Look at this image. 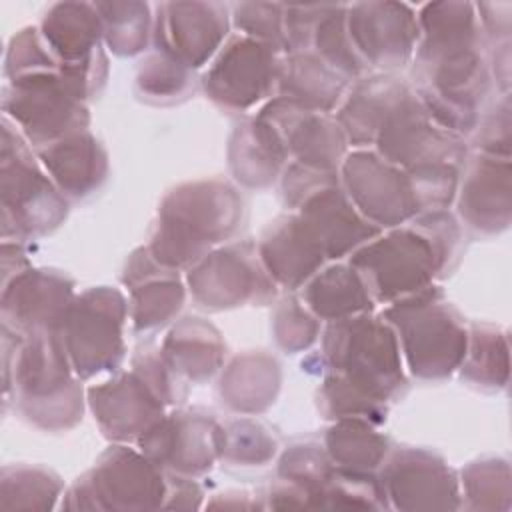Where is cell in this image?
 Instances as JSON below:
<instances>
[{"instance_id":"6da1fadb","label":"cell","mask_w":512,"mask_h":512,"mask_svg":"<svg viewBox=\"0 0 512 512\" xmlns=\"http://www.w3.org/2000/svg\"><path fill=\"white\" fill-rule=\"evenodd\" d=\"M410 222L368 240L350 256V266L378 302L392 304L428 288L454 254L460 234L450 214L434 210Z\"/></svg>"},{"instance_id":"7a4b0ae2","label":"cell","mask_w":512,"mask_h":512,"mask_svg":"<svg viewBox=\"0 0 512 512\" xmlns=\"http://www.w3.org/2000/svg\"><path fill=\"white\" fill-rule=\"evenodd\" d=\"M242 218V198L220 180L188 182L168 192L146 250L172 270L194 266L228 240Z\"/></svg>"},{"instance_id":"3957f363","label":"cell","mask_w":512,"mask_h":512,"mask_svg":"<svg viewBox=\"0 0 512 512\" xmlns=\"http://www.w3.org/2000/svg\"><path fill=\"white\" fill-rule=\"evenodd\" d=\"M4 376L22 414L44 430H66L82 418V386L58 330L20 334L14 342V362L4 360Z\"/></svg>"},{"instance_id":"277c9868","label":"cell","mask_w":512,"mask_h":512,"mask_svg":"<svg viewBox=\"0 0 512 512\" xmlns=\"http://www.w3.org/2000/svg\"><path fill=\"white\" fill-rule=\"evenodd\" d=\"M382 318L396 332L408 370L424 380H440L460 368L468 330L460 314L436 286L392 302Z\"/></svg>"},{"instance_id":"5b68a950","label":"cell","mask_w":512,"mask_h":512,"mask_svg":"<svg viewBox=\"0 0 512 512\" xmlns=\"http://www.w3.org/2000/svg\"><path fill=\"white\" fill-rule=\"evenodd\" d=\"M322 356L332 374L378 402L386 404L406 384L396 332L370 312L330 322Z\"/></svg>"},{"instance_id":"8992f818","label":"cell","mask_w":512,"mask_h":512,"mask_svg":"<svg viewBox=\"0 0 512 512\" xmlns=\"http://www.w3.org/2000/svg\"><path fill=\"white\" fill-rule=\"evenodd\" d=\"M0 200H2V236L16 238L40 236L54 230L68 214V204L58 186L48 178L26 138L2 120V156H0Z\"/></svg>"},{"instance_id":"52a82bcc","label":"cell","mask_w":512,"mask_h":512,"mask_svg":"<svg viewBox=\"0 0 512 512\" xmlns=\"http://www.w3.org/2000/svg\"><path fill=\"white\" fill-rule=\"evenodd\" d=\"M286 204L320 242L326 258H342L380 234L354 208L346 196L338 172L316 170L292 162L282 178Z\"/></svg>"},{"instance_id":"ba28073f","label":"cell","mask_w":512,"mask_h":512,"mask_svg":"<svg viewBox=\"0 0 512 512\" xmlns=\"http://www.w3.org/2000/svg\"><path fill=\"white\" fill-rule=\"evenodd\" d=\"M2 108L36 150L86 130L90 122L86 100L60 66L8 78Z\"/></svg>"},{"instance_id":"9c48e42d","label":"cell","mask_w":512,"mask_h":512,"mask_svg":"<svg viewBox=\"0 0 512 512\" xmlns=\"http://www.w3.org/2000/svg\"><path fill=\"white\" fill-rule=\"evenodd\" d=\"M168 482L162 468L128 446L108 448L92 470L68 490L64 508L148 510L164 508Z\"/></svg>"},{"instance_id":"30bf717a","label":"cell","mask_w":512,"mask_h":512,"mask_svg":"<svg viewBox=\"0 0 512 512\" xmlns=\"http://www.w3.org/2000/svg\"><path fill=\"white\" fill-rule=\"evenodd\" d=\"M128 302L122 292L98 286L76 296L60 326L70 364L80 380L116 370L124 358Z\"/></svg>"},{"instance_id":"8fae6325","label":"cell","mask_w":512,"mask_h":512,"mask_svg":"<svg viewBox=\"0 0 512 512\" xmlns=\"http://www.w3.org/2000/svg\"><path fill=\"white\" fill-rule=\"evenodd\" d=\"M342 188L376 228H398L422 214L410 176L378 152L356 150L340 164Z\"/></svg>"},{"instance_id":"7c38bea8","label":"cell","mask_w":512,"mask_h":512,"mask_svg":"<svg viewBox=\"0 0 512 512\" xmlns=\"http://www.w3.org/2000/svg\"><path fill=\"white\" fill-rule=\"evenodd\" d=\"M186 280L192 298L210 310L236 308L248 302L266 304L276 296V282L264 270L252 242L208 252L190 268Z\"/></svg>"},{"instance_id":"4fadbf2b","label":"cell","mask_w":512,"mask_h":512,"mask_svg":"<svg viewBox=\"0 0 512 512\" xmlns=\"http://www.w3.org/2000/svg\"><path fill=\"white\" fill-rule=\"evenodd\" d=\"M278 52L250 36L236 34L218 50L202 76L206 94L220 106L248 110L276 88Z\"/></svg>"},{"instance_id":"5bb4252c","label":"cell","mask_w":512,"mask_h":512,"mask_svg":"<svg viewBox=\"0 0 512 512\" xmlns=\"http://www.w3.org/2000/svg\"><path fill=\"white\" fill-rule=\"evenodd\" d=\"M140 450L162 470L194 476L212 468L224 450V426L210 414L180 410L162 416L138 440Z\"/></svg>"},{"instance_id":"9a60e30c","label":"cell","mask_w":512,"mask_h":512,"mask_svg":"<svg viewBox=\"0 0 512 512\" xmlns=\"http://www.w3.org/2000/svg\"><path fill=\"white\" fill-rule=\"evenodd\" d=\"M350 42L364 62L384 72L410 62L420 40L416 12L402 2H358L346 6Z\"/></svg>"},{"instance_id":"2e32d148","label":"cell","mask_w":512,"mask_h":512,"mask_svg":"<svg viewBox=\"0 0 512 512\" xmlns=\"http://www.w3.org/2000/svg\"><path fill=\"white\" fill-rule=\"evenodd\" d=\"M228 18V8L220 2H162L154 16L156 50L196 70L222 48Z\"/></svg>"},{"instance_id":"e0dca14e","label":"cell","mask_w":512,"mask_h":512,"mask_svg":"<svg viewBox=\"0 0 512 512\" xmlns=\"http://www.w3.org/2000/svg\"><path fill=\"white\" fill-rule=\"evenodd\" d=\"M256 116L278 132L288 158L292 156L298 164L338 172L346 158V134L326 112H316L290 98L276 96L270 98Z\"/></svg>"},{"instance_id":"ac0fdd59","label":"cell","mask_w":512,"mask_h":512,"mask_svg":"<svg viewBox=\"0 0 512 512\" xmlns=\"http://www.w3.org/2000/svg\"><path fill=\"white\" fill-rule=\"evenodd\" d=\"M90 410L102 434L116 442L138 440L162 416L166 400L152 380L132 364V370L88 390Z\"/></svg>"},{"instance_id":"d6986e66","label":"cell","mask_w":512,"mask_h":512,"mask_svg":"<svg viewBox=\"0 0 512 512\" xmlns=\"http://www.w3.org/2000/svg\"><path fill=\"white\" fill-rule=\"evenodd\" d=\"M384 494L400 510H454L460 506L458 478L448 464L422 448H400L384 464Z\"/></svg>"},{"instance_id":"ffe728a7","label":"cell","mask_w":512,"mask_h":512,"mask_svg":"<svg viewBox=\"0 0 512 512\" xmlns=\"http://www.w3.org/2000/svg\"><path fill=\"white\" fill-rule=\"evenodd\" d=\"M74 298V282L66 274L26 268L4 282V326L22 336L38 330H60Z\"/></svg>"},{"instance_id":"44dd1931","label":"cell","mask_w":512,"mask_h":512,"mask_svg":"<svg viewBox=\"0 0 512 512\" xmlns=\"http://www.w3.org/2000/svg\"><path fill=\"white\" fill-rule=\"evenodd\" d=\"M510 158L476 154L464 172L458 192V214L478 232L498 234L508 228L512 214Z\"/></svg>"},{"instance_id":"7402d4cb","label":"cell","mask_w":512,"mask_h":512,"mask_svg":"<svg viewBox=\"0 0 512 512\" xmlns=\"http://www.w3.org/2000/svg\"><path fill=\"white\" fill-rule=\"evenodd\" d=\"M256 250L268 276L288 290L302 288L326 260L320 242L298 214L270 222Z\"/></svg>"},{"instance_id":"603a6c76","label":"cell","mask_w":512,"mask_h":512,"mask_svg":"<svg viewBox=\"0 0 512 512\" xmlns=\"http://www.w3.org/2000/svg\"><path fill=\"white\" fill-rule=\"evenodd\" d=\"M124 284L130 290L128 312L138 332L168 324L184 304V286L176 270L158 264L146 248L132 252Z\"/></svg>"},{"instance_id":"cb8c5ba5","label":"cell","mask_w":512,"mask_h":512,"mask_svg":"<svg viewBox=\"0 0 512 512\" xmlns=\"http://www.w3.org/2000/svg\"><path fill=\"white\" fill-rule=\"evenodd\" d=\"M58 190L72 198L94 192L108 174V156L100 142L80 130L36 150Z\"/></svg>"},{"instance_id":"d4e9b609","label":"cell","mask_w":512,"mask_h":512,"mask_svg":"<svg viewBox=\"0 0 512 512\" xmlns=\"http://www.w3.org/2000/svg\"><path fill=\"white\" fill-rule=\"evenodd\" d=\"M40 36L60 64L86 62L102 52V20L94 4H52L40 24Z\"/></svg>"},{"instance_id":"484cf974","label":"cell","mask_w":512,"mask_h":512,"mask_svg":"<svg viewBox=\"0 0 512 512\" xmlns=\"http://www.w3.org/2000/svg\"><path fill=\"white\" fill-rule=\"evenodd\" d=\"M408 90L410 86L392 74L358 80L336 114V122L344 130L346 140L354 146L374 144L378 128Z\"/></svg>"},{"instance_id":"4316f807","label":"cell","mask_w":512,"mask_h":512,"mask_svg":"<svg viewBox=\"0 0 512 512\" xmlns=\"http://www.w3.org/2000/svg\"><path fill=\"white\" fill-rule=\"evenodd\" d=\"M348 78L314 52H290L278 64V96L310 110L330 112L340 102Z\"/></svg>"},{"instance_id":"83f0119b","label":"cell","mask_w":512,"mask_h":512,"mask_svg":"<svg viewBox=\"0 0 512 512\" xmlns=\"http://www.w3.org/2000/svg\"><path fill=\"white\" fill-rule=\"evenodd\" d=\"M288 158L278 132L260 116L238 126L230 138V168L234 178L246 186H268L274 182Z\"/></svg>"},{"instance_id":"f1b7e54d","label":"cell","mask_w":512,"mask_h":512,"mask_svg":"<svg viewBox=\"0 0 512 512\" xmlns=\"http://www.w3.org/2000/svg\"><path fill=\"white\" fill-rule=\"evenodd\" d=\"M224 350L220 332L210 322L184 318L168 332L160 354L174 374L202 382L222 366Z\"/></svg>"},{"instance_id":"f546056e","label":"cell","mask_w":512,"mask_h":512,"mask_svg":"<svg viewBox=\"0 0 512 512\" xmlns=\"http://www.w3.org/2000/svg\"><path fill=\"white\" fill-rule=\"evenodd\" d=\"M306 308L320 320H342L372 310L370 296L362 276L350 264H336L316 272L302 290Z\"/></svg>"},{"instance_id":"4dcf8cb0","label":"cell","mask_w":512,"mask_h":512,"mask_svg":"<svg viewBox=\"0 0 512 512\" xmlns=\"http://www.w3.org/2000/svg\"><path fill=\"white\" fill-rule=\"evenodd\" d=\"M280 388L278 362L262 352L236 356L220 378V396L232 410L254 414L266 410Z\"/></svg>"},{"instance_id":"1f68e13d","label":"cell","mask_w":512,"mask_h":512,"mask_svg":"<svg viewBox=\"0 0 512 512\" xmlns=\"http://www.w3.org/2000/svg\"><path fill=\"white\" fill-rule=\"evenodd\" d=\"M364 418H338L326 432V452L334 466L352 472H374L388 454V438Z\"/></svg>"},{"instance_id":"d6a6232c","label":"cell","mask_w":512,"mask_h":512,"mask_svg":"<svg viewBox=\"0 0 512 512\" xmlns=\"http://www.w3.org/2000/svg\"><path fill=\"white\" fill-rule=\"evenodd\" d=\"M104 42L118 56L140 54L152 32V14L146 2H96Z\"/></svg>"},{"instance_id":"836d02e7","label":"cell","mask_w":512,"mask_h":512,"mask_svg":"<svg viewBox=\"0 0 512 512\" xmlns=\"http://www.w3.org/2000/svg\"><path fill=\"white\" fill-rule=\"evenodd\" d=\"M462 378L478 386L504 388L508 382V340L494 326H472L460 364Z\"/></svg>"},{"instance_id":"e575fe53","label":"cell","mask_w":512,"mask_h":512,"mask_svg":"<svg viewBox=\"0 0 512 512\" xmlns=\"http://www.w3.org/2000/svg\"><path fill=\"white\" fill-rule=\"evenodd\" d=\"M62 492L60 478L36 466H6L0 480V508H52Z\"/></svg>"},{"instance_id":"d590c367","label":"cell","mask_w":512,"mask_h":512,"mask_svg":"<svg viewBox=\"0 0 512 512\" xmlns=\"http://www.w3.org/2000/svg\"><path fill=\"white\" fill-rule=\"evenodd\" d=\"M462 484L474 508L494 510L510 506V468L506 460L472 462L462 472Z\"/></svg>"},{"instance_id":"8d00e7d4","label":"cell","mask_w":512,"mask_h":512,"mask_svg":"<svg viewBox=\"0 0 512 512\" xmlns=\"http://www.w3.org/2000/svg\"><path fill=\"white\" fill-rule=\"evenodd\" d=\"M320 408L326 418H364L382 422L386 418V404L360 392L336 374H328L320 388Z\"/></svg>"},{"instance_id":"74e56055","label":"cell","mask_w":512,"mask_h":512,"mask_svg":"<svg viewBox=\"0 0 512 512\" xmlns=\"http://www.w3.org/2000/svg\"><path fill=\"white\" fill-rule=\"evenodd\" d=\"M232 20L244 36L272 46L276 52H288L284 30V4L240 2L232 6Z\"/></svg>"},{"instance_id":"f35d334b","label":"cell","mask_w":512,"mask_h":512,"mask_svg":"<svg viewBox=\"0 0 512 512\" xmlns=\"http://www.w3.org/2000/svg\"><path fill=\"white\" fill-rule=\"evenodd\" d=\"M276 452V442L258 422L236 420L224 426L222 458L242 464H262Z\"/></svg>"},{"instance_id":"ab89813d","label":"cell","mask_w":512,"mask_h":512,"mask_svg":"<svg viewBox=\"0 0 512 512\" xmlns=\"http://www.w3.org/2000/svg\"><path fill=\"white\" fill-rule=\"evenodd\" d=\"M190 68L182 66L180 62L172 60L170 56L156 50V54L148 56L136 76L138 88L156 98H172L180 96L190 86Z\"/></svg>"},{"instance_id":"60d3db41","label":"cell","mask_w":512,"mask_h":512,"mask_svg":"<svg viewBox=\"0 0 512 512\" xmlns=\"http://www.w3.org/2000/svg\"><path fill=\"white\" fill-rule=\"evenodd\" d=\"M320 332L318 318L296 298L280 302L274 316V334L278 344L288 352L308 348Z\"/></svg>"},{"instance_id":"b9f144b4","label":"cell","mask_w":512,"mask_h":512,"mask_svg":"<svg viewBox=\"0 0 512 512\" xmlns=\"http://www.w3.org/2000/svg\"><path fill=\"white\" fill-rule=\"evenodd\" d=\"M476 146L482 154L510 158V102L506 94L496 104V110L480 124Z\"/></svg>"},{"instance_id":"7bdbcfd3","label":"cell","mask_w":512,"mask_h":512,"mask_svg":"<svg viewBox=\"0 0 512 512\" xmlns=\"http://www.w3.org/2000/svg\"><path fill=\"white\" fill-rule=\"evenodd\" d=\"M480 30L498 40H510L512 30V4L510 2H480L474 4Z\"/></svg>"}]
</instances>
